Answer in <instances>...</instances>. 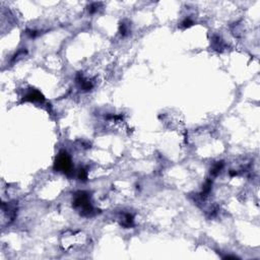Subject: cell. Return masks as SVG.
Instances as JSON below:
<instances>
[{"mask_svg":"<svg viewBox=\"0 0 260 260\" xmlns=\"http://www.w3.org/2000/svg\"><path fill=\"white\" fill-rule=\"evenodd\" d=\"M73 205H74V207L78 208L84 214H90V212L93 211L92 205H90V202L89 200V196L84 192H78L75 195L74 201H73Z\"/></svg>","mask_w":260,"mask_h":260,"instance_id":"cell-1","label":"cell"},{"mask_svg":"<svg viewBox=\"0 0 260 260\" xmlns=\"http://www.w3.org/2000/svg\"><path fill=\"white\" fill-rule=\"evenodd\" d=\"M55 168L58 169L60 172H64V173H68L70 172L72 168L71 165V160H70V156L67 155L66 152H62L58 155L56 163H55Z\"/></svg>","mask_w":260,"mask_h":260,"instance_id":"cell-2","label":"cell"},{"mask_svg":"<svg viewBox=\"0 0 260 260\" xmlns=\"http://www.w3.org/2000/svg\"><path fill=\"white\" fill-rule=\"evenodd\" d=\"M26 101H31V102H40V101H44V97L41 93H39L38 90H31V93H29L26 96Z\"/></svg>","mask_w":260,"mask_h":260,"instance_id":"cell-3","label":"cell"},{"mask_svg":"<svg viewBox=\"0 0 260 260\" xmlns=\"http://www.w3.org/2000/svg\"><path fill=\"white\" fill-rule=\"evenodd\" d=\"M223 161H220V163H218L215 165V166L212 168V170H211V174L212 175H216L218 174V173L222 170V168H223Z\"/></svg>","mask_w":260,"mask_h":260,"instance_id":"cell-4","label":"cell"},{"mask_svg":"<svg viewBox=\"0 0 260 260\" xmlns=\"http://www.w3.org/2000/svg\"><path fill=\"white\" fill-rule=\"evenodd\" d=\"M182 25H183L185 27H187V26H190L191 25H193V22L191 21L190 18H186V19H185V21L182 22Z\"/></svg>","mask_w":260,"mask_h":260,"instance_id":"cell-5","label":"cell"},{"mask_svg":"<svg viewBox=\"0 0 260 260\" xmlns=\"http://www.w3.org/2000/svg\"><path fill=\"white\" fill-rule=\"evenodd\" d=\"M78 177H79V179L81 180H85L86 179V172L82 169V170H79V175H78Z\"/></svg>","mask_w":260,"mask_h":260,"instance_id":"cell-6","label":"cell"}]
</instances>
